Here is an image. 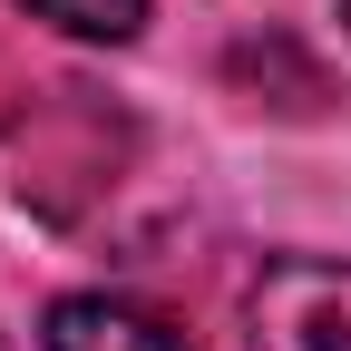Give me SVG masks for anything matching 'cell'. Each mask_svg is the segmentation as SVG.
<instances>
[{"mask_svg": "<svg viewBox=\"0 0 351 351\" xmlns=\"http://www.w3.org/2000/svg\"><path fill=\"white\" fill-rule=\"evenodd\" d=\"M244 341L254 351H351V263H322V254L263 263L244 293Z\"/></svg>", "mask_w": 351, "mask_h": 351, "instance_id": "6da1fadb", "label": "cell"}, {"mask_svg": "<svg viewBox=\"0 0 351 351\" xmlns=\"http://www.w3.org/2000/svg\"><path fill=\"white\" fill-rule=\"evenodd\" d=\"M39 351H195V341L176 332L166 313H147V302L69 293V302H49V332H39Z\"/></svg>", "mask_w": 351, "mask_h": 351, "instance_id": "7a4b0ae2", "label": "cell"}, {"mask_svg": "<svg viewBox=\"0 0 351 351\" xmlns=\"http://www.w3.org/2000/svg\"><path fill=\"white\" fill-rule=\"evenodd\" d=\"M20 10L49 20V29H69V39H137L147 0H20Z\"/></svg>", "mask_w": 351, "mask_h": 351, "instance_id": "3957f363", "label": "cell"}, {"mask_svg": "<svg viewBox=\"0 0 351 351\" xmlns=\"http://www.w3.org/2000/svg\"><path fill=\"white\" fill-rule=\"evenodd\" d=\"M341 29H351V0H341Z\"/></svg>", "mask_w": 351, "mask_h": 351, "instance_id": "277c9868", "label": "cell"}]
</instances>
